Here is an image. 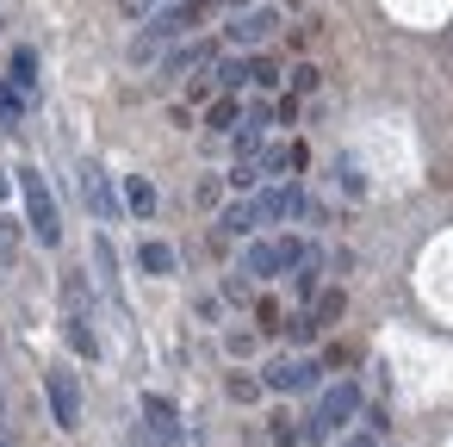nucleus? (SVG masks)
<instances>
[{
  "mask_svg": "<svg viewBox=\"0 0 453 447\" xmlns=\"http://www.w3.org/2000/svg\"><path fill=\"white\" fill-rule=\"evenodd\" d=\"M19 193H26V218H32L38 243H44V249H57V243H63V212H57L50 181H44L38 168H19Z\"/></svg>",
  "mask_w": 453,
  "mask_h": 447,
  "instance_id": "obj_1",
  "label": "nucleus"
},
{
  "mask_svg": "<svg viewBox=\"0 0 453 447\" xmlns=\"http://www.w3.org/2000/svg\"><path fill=\"white\" fill-rule=\"evenodd\" d=\"M298 261H304V249H298L292 236H280V243H255L242 267H249V274H261V280H273V274H286V267H298Z\"/></svg>",
  "mask_w": 453,
  "mask_h": 447,
  "instance_id": "obj_2",
  "label": "nucleus"
},
{
  "mask_svg": "<svg viewBox=\"0 0 453 447\" xmlns=\"http://www.w3.org/2000/svg\"><path fill=\"white\" fill-rule=\"evenodd\" d=\"M354 410H360V391H354L348 379H342V385H329V391H323V404H317V416H311V435H329V428H335V422H348Z\"/></svg>",
  "mask_w": 453,
  "mask_h": 447,
  "instance_id": "obj_3",
  "label": "nucleus"
},
{
  "mask_svg": "<svg viewBox=\"0 0 453 447\" xmlns=\"http://www.w3.org/2000/svg\"><path fill=\"white\" fill-rule=\"evenodd\" d=\"M298 212H304L298 187H267L261 199H249V218H255V224H286V218H298Z\"/></svg>",
  "mask_w": 453,
  "mask_h": 447,
  "instance_id": "obj_4",
  "label": "nucleus"
},
{
  "mask_svg": "<svg viewBox=\"0 0 453 447\" xmlns=\"http://www.w3.org/2000/svg\"><path fill=\"white\" fill-rule=\"evenodd\" d=\"M81 199H88V212L100 218V224H119V199H112V181H106V168H81Z\"/></svg>",
  "mask_w": 453,
  "mask_h": 447,
  "instance_id": "obj_5",
  "label": "nucleus"
},
{
  "mask_svg": "<svg viewBox=\"0 0 453 447\" xmlns=\"http://www.w3.org/2000/svg\"><path fill=\"white\" fill-rule=\"evenodd\" d=\"M50 410H57V428H81V385H75V373H50Z\"/></svg>",
  "mask_w": 453,
  "mask_h": 447,
  "instance_id": "obj_6",
  "label": "nucleus"
},
{
  "mask_svg": "<svg viewBox=\"0 0 453 447\" xmlns=\"http://www.w3.org/2000/svg\"><path fill=\"white\" fill-rule=\"evenodd\" d=\"M273 26H280V13H273V7H249V13H236V19H230V44H267V38H273Z\"/></svg>",
  "mask_w": 453,
  "mask_h": 447,
  "instance_id": "obj_7",
  "label": "nucleus"
},
{
  "mask_svg": "<svg viewBox=\"0 0 453 447\" xmlns=\"http://www.w3.org/2000/svg\"><path fill=\"white\" fill-rule=\"evenodd\" d=\"M311 379H317V366H311V360H286V354H280V360L267 366V379H261V385H267V391H304Z\"/></svg>",
  "mask_w": 453,
  "mask_h": 447,
  "instance_id": "obj_8",
  "label": "nucleus"
},
{
  "mask_svg": "<svg viewBox=\"0 0 453 447\" xmlns=\"http://www.w3.org/2000/svg\"><path fill=\"white\" fill-rule=\"evenodd\" d=\"M211 63H218V44H180V50L168 57L174 75H187V69H211Z\"/></svg>",
  "mask_w": 453,
  "mask_h": 447,
  "instance_id": "obj_9",
  "label": "nucleus"
},
{
  "mask_svg": "<svg viewBox=\"0 0 453 447\" xmlns=\"http://www.w3.org/2000/svg\"><path fill=\"white\" fill-rule=\"evenodd\" d=\"M94 267H100V286H106L112 298H125V292H119V255H112L106 236H94Z\"/></svg>",
  "mask_w": 453,
  "mask_h": 447,
  "instance_id": "obj_10",
  "label": "nucleus"
},
{
  "mask_svg": "<svg viewBox=\"0 0 453 447\" xmlns=\"http://www.w3.org/2000/svg\"><path fill=\"white\" fill-rule=\"evenodd\" d=\"M143 416L156 422V435H168V441L180 435V416H174V404H168V397H143Z\"/></svg>",
  "mask_w": 453,
  "mask_h": 447,
  "instance_id": "obj_11",
  "label": "nucleus"
},
{
  "mask_svg": "<svg viewBox=\"0 0 453 447\" xmlns=\"http://www.w3.org/2000/svg\"><path fill=\"white\" fill-rule=\"evenodd\" d=\"M125 205H131L137 218H150V212H156V187H150L143 174H131V181H125Z\"/></svg>",
  "mask_w": 453,
  "mask_h": 447,
  "instance_id": "obj_12",
  "label": "nucleus"
},
{
  "mask_svg": "<svg viewBox=\"0 0 453 447\" xmlns=\"http://www.w3.org/2000/svg\"><path fill=\"white\" fill-rule=\"evenodd\" d=\"M13 88H38V50H13Z\"/></svg>",
  "mask_w": 453,
  "mask_h": 447,
  "instance_id": "obj_13",
  "label": "nucleus"
},
{
  "mask_svg": "<svg viewBox=\"0 0 453 447\" xmlns=\"http://www.w3.org/2000/svg\"><path fill=\"white\" fill-rule=\"evenodd\" d=\"M137 261H143L150 274H174V249H168V243H143V255H137Z\"/></svg>",
  "mask_w": 453,
  "mask_h": 447,
  "instance_id": "obj_14",
  "label": "nucleus"
},
{
  "mask_svg": "<svg viewBox=\"0 0 453 447\" xmlns=\"http://www.w3.org/2000/svg\"><path fill=\"white\" fill-rule=\"evenodd\" d=\"M218 224H224V236H249V230H255V218H249V205H230V212H224Z\"/></svg>",
  "mask_w": 453,
  "mask_h": 447,
  "instance_id": "obj_15",
  "label": "nucleus"
},
{
  "mask_svg": "<svg viewBox=\"0 0 453 447\" xmlns=\"http://www.w3.org/2000/svg\"><path fill=\"white\" fill-rule=\"evenodd\" d=\"M0 131H19V100H13L7 81H0Z\"/></svg>",
  "mask_w": 453,
  "mask_h": 447,
  "instance_id": "obj_16",
  "label": "nucleus"
},
{
  "mask_svg": "<svg viewBox=\"0 0 453 447\" xmlns=\"http://www.w3.org/2000/svg\"><path fill=\"white\" fill-rule=\"evenodd\" d=\"M329 317H342V292H323L317 298V323H329ZM317 323H304V329H317Z\"/></svg>",
  "mask_w": 453,
  "mask_h": 447,
  "instance_id": "obj_17",
  "label": "nucleus"
},
{
  "mask_svg": "<svg viewBox=\"0 0 453 447\" xmlns=\"http://www.w3.org/2000/svg\"><path fill=\"white\" fill-rule=\"evenodd\" d=\"M218 81H224V88H242V81H249V63H218Z\"/></svg>",
  "mask_w": 453,
  "mask_h": 447,
  "instance_id": "obj_18",
  "label": "nucleus"
},
{
  "mask_svg": "<svg viewBox=\"0 0 453 447\" xmlns=\"http://www.w3.org/2000/svg\"><path fill=\"white\" fill-rule=\"evenodd\" d=\"M119 7H125V13H131V19H150V13H156V7H168V0H119Z\"/></svg>",
  "mask_w": 453,
  "mask_h": 447,
  "instance_id": "obj_19",
  "label": "nucleus"
},
{
  "mask_svg": "<svg viewBox=\"0 0 453 447\" xmlns=\"http://www.w3.org/2000/svg\"><path fill=\"white\" fill-rule=\"evenodd\" d=\"M342 447H379V441H372V435H354V441H342Z\"/></svg>",
  "mask_w": 453,
  "mask_h": 447,
  "instance_id": "obj_20",
  "label": "nucleus"
}]
</instances>
